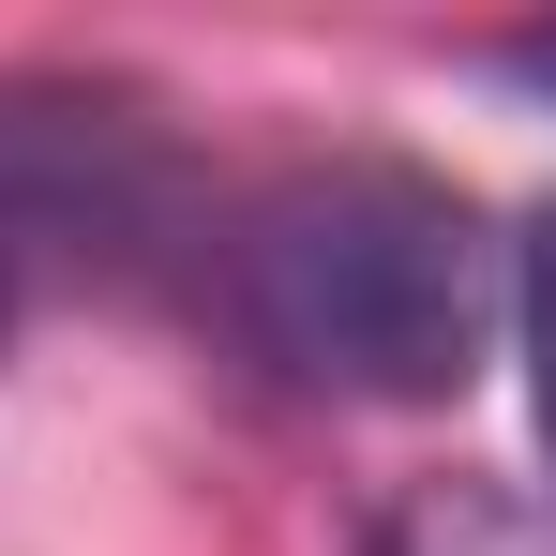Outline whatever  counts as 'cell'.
<instances>
[{
  "label": "cell",
  "instance_id": "1",
  "mask_svg": "<svg viewBox=\"0 0 556 556\" xmlns=\"http://www.w3.org/2000/svg\"><path fill=\"white\" fill-rule=\"evenodd\" d=\"M241 346L331 406H452L496 331V241L421 166H301L226 241Z\"/></svg>",
  "mask_w": 556,
  "mask_h": 556
},
{
  "label": "cell",
  "instance_id": "2",
  "mask_svg": "<svg viewBox=\"0 0 556 556\" xmlns=\"http://www.w3.org/2000/svg\"><path fill=\"white\" fill-rule=\"evenodd\" d=\"M376 556H556V527L511 481H421V496L376 527Z\"/></svg>",
  "mask_w": 556,
  "mask_h": 556
},
{
  "label": "cell",
  "instance_id": "3",
  "mask_svg": "<svg viewBox=\"0 0 556 556\" xmlns=\"http://www.w3.org/2000/svg\"><path fill=\"white\" fill-rule=\"evenodd\" d=\"M511 331H527V376H542V437H556V211L511 241Z\"/></svg>",
  "mask_w": 556,
  "mask_h": 556
},
{
  "label": "cell",
  "instance_id": "4",
  "mask_svg": "<svg viewBox=\"0 0 556 556\" xmlns=\"http://www.w3.org/2000/svg\"><path fill=\"white\" fill-rule=\"evenodd\" d=\"M496 76H511V91H542V105H556V30H511V46H496Z\"/></svg>",
  "mask_w": 556,
  "mask_h": 556
}]
</instances>
